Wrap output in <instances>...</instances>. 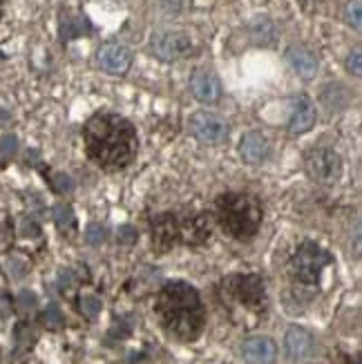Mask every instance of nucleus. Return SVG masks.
<instances>
[{"instance_id":"1","label":"nucleus","mask_w":362,"mask_h":364,"mask_svg":"<svg viewBox=\"0 0 362 364\" xmlns=\"http://www.w3.org/2000/svg\"><path fill=\"white\" fill-rule=\"evenodd\" d=\"M83 141L87 156L103 170L128 168L139 148L134 125L112 112H99L87 119Z\"/></svg>"},{"instance_id":"2","label":"nucleus","mask_w":362,"mask_h":364,"mask_svg":"<svg viewBox=\"0 0 362 364\" xmlns=\"http://www.w3.org/2000/svg\"><path fill=\"white\" fill-rule=\"evenodd\" d=\"M154 311L164 331L179 342H193L206 324V309L195 287L186 282H168L156 297Z\"/></svg>"},{"instance_id":"3","label":"nucleus","mask_w":362,"mask_h":364,"mask_svg":"<svg viewBox=\"0 0 362 364\" xmlns=\"http://www.w3.org/2000/svg\"><path fill=\"white\" fill-rule=\"evenodd\" d=\"M215 213L222 230L240 242L255 237L262 224V205L246 193H226L217 197Z\"/></svg>"},{"instance_id":"4","label":"nucleus","mask_w":362,"mask_h":364,"mask_svg":"<svg viewBox=\"0 0 362 364\" xmlns=\"http://www.w3.org/2000/svg\"><path fill=\"white\" fill-rule=\"evenodd\" d=\"M329 264H331V255L324 248H320L316 242H304L297 248L291 268L295 279H300L302 284H318L324 266Z\"/></svg>"},{"instance_id":"5","label":"nucleus","mask_w":362,"mask_h":364,"mask_svg":"<svg viewBox=\"0 0 362 364\" xmlns=\"http://www.w3.org/2000/svg\"><path fill=\"white\" fill-rule=\"evenodd\" d=\"M188 128H191V134L203 146H219V144H224L230 134L228 121L215 112H208V109L195 112L191 121H188Z\"/></svg>"},{"instance_id":"6","label":"nucleus","mask_w":362,"mask_h":364,"mask_svg":"<svg viewBox=\"0 0 362 364\" xmlns=\"http://www.w3.org/2000/svg\"><path fill=\"white\" fill-rule=\"evenodd\" d=\"M193 41L183 31H172V29H164V31H154L150 38V50L156 58L161 60H177L181 56H186L191 52Z\"/></svg>"},{"instance_id":"7","label":"nucleus","mask_w":362,"mask_h":364,"mask_svg":"<svg viewBox=\"0 0 362 364\" xmlns=\"http://www.w3.org/2000/svg\"><path fill=\"white\" fill-rule=\"evenodd\" d=\"M307 172L311 175V179L322 181V183H331L340 177L342 172V161L336 150L331 148H318L311 150L307 154Z\"/></svg>"},{"instance_id":"8","label":"nucleus","mask_w":362,"mask_h":364,"mask_svg":"<svg viewBox=\"0 0 362 364\" xmlns=\"http://www.w3.org/2000/svg\"><path fill=\"white\" fill-rule=\"evenodd\" d=\"M226 291L244 306H260L264 304V282L257 275H233L224 282Z\"/></svg>"},{"instance_id":"9","label":"nucleus","mask_w":362,"mask_h":364,"mask_svg":"<svg viewBox=\"0 0 362 364\" xmlns=\"http://www.w3.org/2000/svg\"><path fill=\"white\" fill-rule=\"evenodd\" d=\"M97 65L107 74L121 76V74L128 72L130 65H132V52L125 45L107 43L97 52Z\"/></svg>"},{"instance_id":"10","label":"nucleus","mask_w":362,"mask_h":364,"mask_svg":"<svg viewBox=\"0 0 362 364\" xmlns=\"http://www.w3.org/2000/svg\"><path fill=\"white\" fill-rule=\"evenodd\" d=\"M191 87L199 103L213 105L222 99V83L213 70H197L191 78Z\"/></svg>"},{"instance_id":"11","label":"nucleus","mask_w":362,"mask_h":364,"mask_svg":"<svg viewBox=\"0 0 362 364\" xmlns=\"http://www.w3.org/2000/svg\"><path fill=\"white\" fill-rule=\"evenodd\" d=\"M242 355L246 364H275L277 346L271 338L255 336L242 344Z\"/></svg>"},{"instance_id":"12","label":"nucleus","mask_w":362,"mask_h":364,"mask_svg":"<svg viewBox=\"0 0 362 364\" xmlns=\"http://www.w3.org/2000/svg\"><path fill=\"white\" fill-rule=\"evenodd\" d=\"M179 240V221L175 215H159L152 219V244L159 252H166Z\"/></svg>"},{"instance_id":"13","label":"nucleus","mask_w":362,"mask_h":364,"mask_svg":"<svg viewBox=\"0 0 362 364\" xmlns=\"http://www.w3.org/2000/svg\"><path fill=\"white\" fill-rule=\"evenodd\" d=\"M240 154H242V159L250 166H260L264 164L266 159H269V154H271V144H269V139H266L262 132H250L242 139V144H240Z\"/></svg>"},{"instance_id":"14","label":"nucleus","mask_w":362,"mask_h":364,"mask_svg":"<svg viewBox=\"0 0 362 364\" xmlns=\"http://www.w3.org/2000/svg\"><path fill=\"white\" fill-rule=\"evenodd\" d=\"M318 123V109L313 105L309 97H300L293 107V114L289 121V132L291 134H304L309 132L313 125Z\"/></svg>"},{"instance_id":"15","label":"nucleus","mask_w":362,"mask_h":364,"mask_svg":"<svg viewBox=\"0 0 362 364\" xmlns=\"http://www.w3.org/2000/svg\"><path fill=\"white\" fill-rule=\"evenodd\" d=\"M287 60H289V65L293 68V72L300 74L302 78H313V76L318 74V70H320L318 56L313 54L311 50H307V47H302V45L289 47Z\"/></svg>"},{"instance_id":"16","label":"nucleus","mask_w":362,"mask_h":364,"mask_svg":"<svg viewBox=\"0 0 362 364\" xmlns=\"http://www.w3.org/2000/svg\"><path fill=\"white\" fill-rule=\"evenodd\" d=\"M284 349H287L289 360H293V362L304 360L313 351V338L302 326H291L284 336Z\"/></svg>"},{"instance_id":"17","label":"nucleus","mask_w":362,"mask_h":364,"mask_svg":"<svg viewBox=\"0 0 362 364\" xmlns=\"http://www.w3.org/2000/svg\"><path fill=\"white\" fill-rule=\"evenodd\" d=\"M179 235L183 237V242L188 244H201L208 240L211 228H208V221L203 215H195L191 219L183 221V226H179Z\"/></svg>"},{"instance_id":"18","label":"nucleus","mask_w":362,"mask_h":364,"mask_svg":"<svg viewBox=\"0 0 362 364\" xmlns=\"http://www.w3.org/2000/svg\"><path fill=\"white\" fill-rule=\"evenodd\" d=\"M250 38H253L255 45H262V47H271L277 38V29L273 25L271 18H266V16H260L253 23H250Z\"/></svg>"},{"instance_id":"19","label":"nucleus","mask_w":362,"mask_h":364,"mask_svg":"<svg viewBox=\"0 0 362 364\" xmlns=\"http://www.w3.org/2000/svg\"><path fill=\"white\" fill-rule=\"evenodd\" d=\"M342 18L349 27L360 31V27H362V0H347L342 7Z\"/></svg>"},{"instance_id":"20","label":"nucleus","mask_w":362,"mask_h":364,"mask_svg":"<svg viewBox=\"0 0 362 364\" xmlns=\"http://www.w3.org/2000/svg\"><path fill=\"white\" fill-rule=\"evenodd\" d=\"M41 322H43L45 328H50V331L63 328V322H65V320H63V313H60L58 304H47V309L41 315Z\"/></svg>"},{"instance_id":"21","label":"nucleus","mask_w":362,"mask_h":364,"mask_svg":"<svg viewBox=\"0 0 362 364\" xmlns=\"http://www.w3.org/2000/svg\"><path fill=\"white\" fill-rule=\"evenodd\" d=\"M81 313L85 315L87 320H97L99 318V313H101V309H103V304H101V299L99 297H94V295H83L81 297Z\"/></svg>"},{"instance_id":"22","label":"nucleus","mask_w":362,"mask_h":364,"mask_svg":"<svg viewBox=\"0 0 362 364\" xmlns=\"http://www.w3.org/2000/svg\"><path fill=\"white\" fill-rule=\"evenodd\" d=\"M52 188L56 190L58 195H70L72 190L76 188V183H74V179L68 175V172H54L52 175Z\"/></svg>"},{"instance_id":"23","label":"nucleus","mask_w":362,"mask_h":364,"mask_svg":"<svg viewBox=\"0 0 362 364\" xmlns=\"http://www.w3.org/2000/svg\"><path fill=\"white\" fill-rule=\"evenodd\" d=\"M16 152H18V139H16L14 134L3 136V141H0V159L7 161Z\"/></svg>"},{"instance_id":"24","label":"nucleus","mask_w":362,"mask_h":364,"mask_svg":"<svg viewBox=\"0 0 362 364\" xmlns=\"http://www.w3.org/2000/svg\"><path fill=\"white\" fill-rule=\"evenodd\" d=\"M54 221H56L58 228H70V226H74L72 208H68V205H56V208H54Z\"/></svg>"},{"instance_id":"25","label":"nucleus","mask_w":362,"mask_h":364,"mask_svg":"<svg viewBox=\"0 0 362 364\" xmlns=\"http://www.w3.org/2000/svg\"><path fill=\"white\" fill-rule=\"evenodd\" d=\"M105 237H107V232H105V226H101V224H90L85 230V240L92 246H101L105 242Z\"/></svg>"},{"instance_id":"26","label":"nucleus","mask_w":362,"mask_h":364,"mask_svg":"<svg viewBox=\"0 0 362 364\" xmlns=\"http://www.w3.org/2000/svg\"><path fill=\"white\" fill-rule=\"evenodd\" d=\"M137 228H132V226H121L119 228V232H117V240H119V244H125V246H130V244H134L137 242Z\"/></svg>"},{"instance_id":"27","label":"nucleus","mask_w":362,"mask_h":364,"mask_svg":"<svg viewBox=\"0 0 362 364\" xmlns=\"http://www.w3.org/2000/svg\"><path fill=\"white\" fill-rule=\"evenodd\" d=\"M347 70L353 76H360L362 74V54H360V47H356V50L349 54V58H347Z\"/></svg>"},{"instance_id":"28","label":"nucleus","mask_w":362,"mask_h":364,"mask_svg":"<svg viewBox=\"0 0 362 364\" xmlns=\"http://www.w3.org/2000/svg\"><path fill=\"white\" fill-rule=\"evenodd\" d=\"M18 309H21L23 313H27V311H31V309H36V295L31 293V291H23V293L18 295Z\"/></svg>"},{"instance_id":"29","label":"nucleus","mask_w":362,"mask_h":364,"mask_svg":"<svg viewBox=\"0 0 362 364\" xmlns=\"http://www.w3.org/2000/svg\"><path fill=\"white\" fill-rule=\"evenodd\" d=\"M21 230H23L25 237H36V235L41 232V228L34 224V221H23V228H21Z\"/></svg>"},{"instance_id":"30","label":"nucleus","mask_w":362,"mask_h":364,"mask_svg":"<svg viewBox=\"0 0 362 364\" xmlns=\"http://www.w3.org/2000/svg\"><path fill=\"white\" fill-rule=\"evenodd\" d=\"M0 16H3V3H0Z\"/></svg>"}]
</instances>
